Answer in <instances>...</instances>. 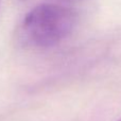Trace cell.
<instances>
[{
  "instance_id": "1",
  "label": "cell",
  "mask_w": 121,
  "mask_h": 121,
  "mask_svg": "<svg viewBox=\"0 0 121 121\" xmlns=\"http://www.w3.org/2000/svg\"><path fill=\"white\" fill-rule=\"evenodd\" d=\"M74 26L75 13L72 10L54 3H42L25 16L21 37L29 46L47 49L64 40Z\"/></svg>"
},
{
  "instance_id": "2",
  "label": "cell",
  "mask_w": 121,
  "mask_h": 121,
  "mask_svg": "<svg viewBox=\"0 0 121 121\" xmlns=\"http://www.w3.org/2000/svg\"><path fill=\"white\" fill-rule=\"evenodd\" d=\"M60 1H71V0H60Z\"/></svg>"
},
{
  "instance_id": "3",
  "label": "cell",
  "mask_w": 121,
  "mask_h": 121,
  "mask_svg": "<svg viewBox=\"0 0 121 121\" xmlns=\"http://www.w3.org/2000/svg\"><path fill=\"white\" fill-rule=\"evenodd\" d=\"M117 121H121V117H120V118H119V119H118Z\"/></svg>"
}]
</instances>
